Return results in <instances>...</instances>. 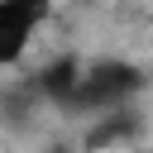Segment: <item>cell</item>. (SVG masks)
Returning a JSON list of instances; mask_svg holds the SVG:
<instances>
[{
  "label": "cell",
  "instance_id": "277c9868",
  "mask_svg": "<svg viewBox=\"0 0 153 153\" xmlns=\"http://www.w3.org/2000/svg\"><path fill=\"white\" fill-rule=\"evenodd\" d=\"M124 153H153V143H134V148H124Z\"/></svg>",
  "mask_w": 153,
  "mask_h": 153
},
{
  "label": "cell",
  "instance_id": "3957f363",
  "mask_svg": "<svg viewBox=\"0 0 153 153\" xmlns=\"http://www.w3.org/2000/svg\"><path fill=\"white\" fill-rule=\"evenodd\" d=\"M139 134H143L139 110H134V105H120V110L96 115V120L86 124V139H81V143H86L91 153H124V148L139 143Z\"/></svg>",
  "mask_w": 153,
  "mask_h": 153
},
{
  "label": "cell",
  "instance_id": "6da1fadb",
  "mask_svg": "<svg viewBox=\"0 0 153 153\" xmlns=\"http://www.w3.org/2000/svg\"><path fill=\"white\" fill-rule=\"evenodd\" d=\"M143 91V72L134 62H81L76 67V86H72V100L62 115H81V120H96L105 110H120V105H134V96Z\"/></svg>",
  "mask_w": 153,
  "mask_h": 153
},
{
  "label": "cell",
  "instance_id": "7a4b0ae2",
  "mask_svg": "<svg viewBox=\"0 0 153 153\" xmlns=\"http://www.w3.org/2000/svg\"><path fill=\"white\" fill-rule=\"evenodd\" d=\"M53 19V0H0V72H14L43 24Z\"/></svg>",
  "mask_w": 153,
  "mask_h": 153
}]
</instances>
